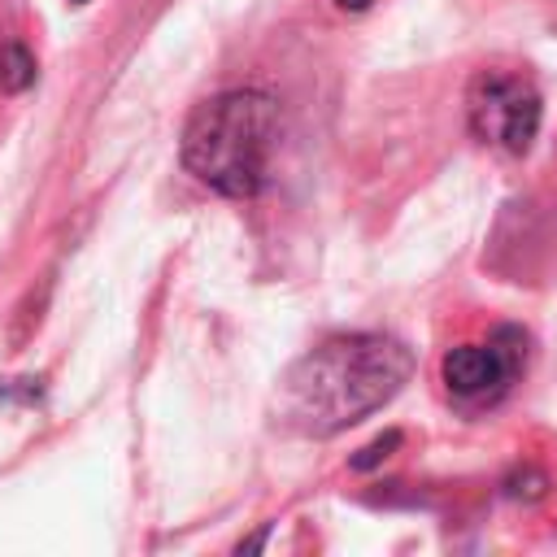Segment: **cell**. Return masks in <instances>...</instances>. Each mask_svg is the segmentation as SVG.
I'll use <instances>...</instances> for the list:
<instances>
[{"mask_svg": "<svg viewBox=\"0 0 557 557\" xmlns=\"http://www.w3.org/2000/svg\"><path fill=\"white\" fill-rule=\"evenodd\" d=\"M413 374V352L374 331L331 335L287 366L274 392V422L305 440H331L379 413Z\"/></svg>", "mask_w": 557, "mask_h": 557, "instance_id": "1", "label": "cell"}, {"mask_svg": "<svg viewBox=\"0 0 557 557\" xmlns=\"http://www.w3.org/2000/svg\"><path fill=\"white\" fill-rule=\"evenodd\" d=\"M278 144V104L265 91L235 87L191 109L183 126V170L218 196L248 200L265 187Z\"/></svg>", "mask_w": 557, "mask_h": 557, "instance_id": "2", "label": "cell"}, {"mask_svg": "<svg viewBox=\"0 0 557 557\" xmlns=\"http://www.w3.org/2000/svg\"><path fill=\"white\" fill-rule=\"evenodd\" d=\"M531 352V335L522 326H496L479 344H457L440 361V379L453 405L461 409H487L509 396V387L522 379Z\"/></svg>", "mask_w": 557, "mask_h": 557, "instance_id": "3", "label": "cell"}, {"mask_svg": "<svg viewBox=\"0 0 557 557\" xmlns=\"http://www.w3.org/2000/svg\"><path fill=\"white\" fill-rule=\"evenodd\" d=\"M540 91L518 70H479L466 91V122L474 139L496 144L513 157H522L540 135Z\"/></svg>", "mask_w": 557, "mask_h": 557, "instance_id": "4", "label": "cell"}, {"mask_svg": "<svg viewBox=\"0 0 557 557\" xmlns=\"http://www.w3.org/2000/svg\"><path fill=\"white\" fill-rule=\"evenodd\" d=\"M30 83H35V57H30L26 44L9 39V44L0 48V87H4V91H26Z\"/></svg>", "mask_w": 557, "mask_h": 557, "instance_id": "5", "label": "cell"}, {"mask_svg": "<svg viewBox=\"0 0 557 557\" xmlns=\"http://www.w3.org/2000/svg\"><path fill=\"white\" fill-rule=\"evenodd\" d=\"M396 444H400V435H396V431H387L383 440H374L370 448H361V457H352V466H357V470H370V466H379Z\"/></svg>", "mask_w": 557, "mask_h": 557, "instance_id": "6", "label": "cell"}, {"mask_svg": "<svg viewBox=\"0 0 557 557\" xmlns=\"http://www.w3.org/2000/svg\"><path fill=\"white\" fill-rule=\"evenodd\" d=\"M335 4H339V9H348V13H361L370 0H335Z\"/></svg>", "mask_w": 557, "mask_h": 557, "instance_id": "7", "label": "cell"}, {"mask_svg": "<svg viewBox=\"0 0 557 557\" xmlns=\"http://www.w3.org/2000/svg\"><path fill=\"white\" fill-rule=\"evenodd\" d=\"M70 4H87V0H70Z\"/></svg>", "mask_w": 557, "mask_h": 557, "instance_id": "8", "label": "cell"}]
</instances>
